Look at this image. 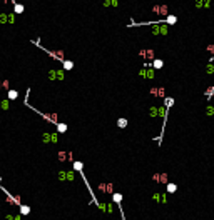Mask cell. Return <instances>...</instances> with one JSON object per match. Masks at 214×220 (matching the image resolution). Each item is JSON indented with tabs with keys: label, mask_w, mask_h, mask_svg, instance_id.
<instances>
[{
	"label": "cell",
	"mask_w": 214,
	"mask_h": 220,
	"mask_svg": "<svg viewBox=\"0 0 214 220\" xmlns=\"http://www.w3.org/2000/svg\"><path fill=\"white\" fill-rule=\"evenodd\" d=\"M32 43L35 47H39L40 50H44V52L45 53H49V55H50V57H52L54 60H59V62H64V52H62V50H59V52H54V50H49V48H45V47L42 45V43H40L39 40H32Z\"/></svg>",
	"instance_id": "cell-1"
},
{
	"label": "cell",
	"mask_w": 214,
	"mask_h": 220,
	"mask_svg": "<svg viewBox=\"0 0 214 220\" xmlns=\"http://www.w3.org/2000/svg\"><path fill=\"white\" fill-rule=\"evenodd\" d=\"M25 107H28V108H32L35 113H39L40 117H44V119L47 120V122H50V123H54V125H57L59 123V119H57V115L55 113H45V112H40L39 108H35V107H32L28 102H27V99H25Z\"/></svg>",
	"instance_id": "cell-2"
},
{
	"label": "cell",
	"mask_w": 214,
	"mask_h": 220,
	"mask_svg": "<svg viewBox=\"0 0 214 220\" xmlns=\"http://www.w3.org/2000/svg\"><path fill=\"white\" fill-rule=\"evenodd\" d=\"M72 167H74V172H79L80 173V177H82V180H84V183L87 185V188L90 190V193L94 195V192H92V188H90V185H89V182H87V179H85V175H84V172H82V168H84V163L82 162H79V160H75L72 163Z\"/></svg>",
	"instance_id": "cell-3"
},
{
	"label": "cell",
	"mask_w": 214,
	"mask_h": 220,
	"mask_svg": "<svg viewBox=\"0 0 214 220\" xmlns=\"http://www.w3.org/2000/svg\"><path fill=\"white\" fill-rule=\"evenodd\" d=\"M152 12L159 17H166V15H169V7L164 5V3H157V5L152 7Z\"/></svg>",
	"instance_id": "cell-4"
},
{
	"label": "cell",
	"mask_w": 214,
	"mask_h": 220,
	"mask_svg": "<svg viewBox=\"0 0 214 220\" xmlns=\"http://www.w3.org/2000/svg\"><path fill=\"white\" fill-rule=\"evenodd\" d=\"M194 7L197 10H209L213 7V0H194Z\"/></svg>",
	"instance_id": "cell-5"
},
{
	"label": "cell",
	"mask_w": 214,
	"mask_h": 220,
	"mask_svg": "<svg viewBox=\"0 0 214 220\" xmlns=\"http://www.w3.org/2000/svg\"><path fill=\"white\" fill-rule=\"evenodd\" d=\"M49 79L50 80H64L65 79V72L64 70H50L49 72Z\"/></svg>",
	"instance_id": "cell-6"
},
{
	"label": "cell",
	"mask_w": 214,
	"mask_h": 220,
	"mask_svg": "<svg viewBox=\"0 0 214 220\" xmlns=\"http://www.w3.org/2000/svg\"><path fill=\"white\" fill-rule=\"evenodd\" d=\"M139 75L140 77H144V79H154V77H156L152 67H144V68L139 72Z\"/></svg>",
	"instance_id": "cell-7"
},
{
	"label": "cell",
	"mask_w": 214,
	"mask_h": 220,
	"mask_svg": "<svg viewBox=\"0 0 214 220\" xmlns=\"http://www.w3.org/2000/svg\"><path fill=\"white\" fill-rule=\"evenodd\" d=\"M139 55L144 60H154V50L152 48H144V50H140L139 52Z\"/></svg>",
	"instance_id": "cell-8"
},
{
	"label": "cell",
	"mask_w": 214,
	"mask_h": 220,
	"mask_svg": "<svg viewBox=\"0 0 214 220\" xmlns=\"http://www.w3.org/2000/svg\"><path fill=\"white\" fill-rule=\"evenodd\" d=\"M149 93H151V95H154V97H160V99H164V97H166V90H164L162 87L151 88V90H149Z\"/></svg>",
	"instance_id": "cell-9"
},
{
	"label": "cell",
	"mask_w": 214,
	"mask_h": 220,
	"mask_svg": "<svg viewBox=\"0 0 214 220\" xmlns=\"http://www.w3.org/2000/svg\"><path fill=\"white\" fill-rule=\"evenodd\" d=\"M152 179L156 180V182H160V183H167V175L166 173H156Z\"/></svg>",
	"instance_id": "cell-10"
},
{
	"label": "cell",
	"mask_w": 214,
	"mask_h": 220,
	"mask_svg": "<svg viewBox=\"0 0 214 220\" xmlns=\"http://www.w3.org/2000/svg\"><path fill=\"white\" fill-rule=\"evenodd\" d=\"M151 67H152L154 70H159V68H162V67H164V62H162L160 59H154L152 63H151Z\"/></svg>",
	"instance_id": "cell-11"
},
{
	"label": "cell",
	"mask_w": 214,
	"mask_h": 220,
	"mask_svg": "<svg viewBox=\"0 0 214 220\" xmlns=\"http://www.w3.org/2000/svg\"><path fill=\"white\" fill-rule=\"evenodd\" d=\"M152 199L156 200V202L166 203V202H167V195H166V193H162V195H160V193H154V197H152Z\"/></svg>",
	"instance_id": "cell-12"
},
{
	"label": "cell",
	"mask_w": 214,
	"mask_h": 220,
	"mask_svg": "<svg viewBox=\"0 0 214 220\" xmlns=\"http://www.w3.org/2000/svg\"><path fill=\"white\" fill-rule=\"evenodd\" d=\"M24 10H25L24 3H19V2H17V3L13 5V13H15V15H20V13H24Z\"/></svg>",
	"instance_id": "cell-13"
},
{
	"label": "cell",
	"mask_w": 214,
	"mask_h": 220,
	"mask_svg": "<svg viewBox=\"0 0 214 220\" xmlns=\"http://www.w3.org/2000/svg\"><path fill=\"white\" fill-rule=\"evenodd\" d=\"M164 22H166L167 25H174V23H177V17L176 15H166L164 17Z\"/></svg>",
	"instance_id": "cell-14"
},
{
	"label": "cell",
	"mask_w": 214,
	"mask_h": 220,
	"mask_svg": "<svg viewBox=\"0 0 214 220\" xmlns=\"http://www.w3.org/2000/svg\"><path fill=\"white\" fill-rule=\"evenodd\" d=\"M174 105V99L172 97H164V107L166 108H171Z\"/></svg>",
	"instance_id": "cell-15"
},
{
	"label": "cell",
	"mask_w": 214,
	"mask_h": 220,
	"mask_svg": "<svg viewBox=\"0 0 214 220\" xmlns=\"http://www.w3.org/2000/svg\"><path fill=\"white\" fill-rule=\"evenodd\" d=\"M62 63H64V70H72V68H74V62H72V60H67L65 59Z\"/></svg>",
	"instance_id": "cell-16"
},
{
	"label": "cell",
	"mask_w": 214,
	"mask_h": 220,
	"mask_svg": "<svg viewBox=\"0 0 214 220\" xmlns=\"http://www.w3.org/2000/svg\"><path fill=\"white\" fill-rule=\"evenodd\" d=\"M206 97H207V100H211L214 97V83L211 87H209V88H207L206 90Z\"/></svg>",
	"instance_id": "cell-17"
},
{
	"label": "cell",
	"mask_w": 214,
	"mask_h": 220,
	"mask_svg": "<svg viewBox=\"0 0 214 220\" xmlns=\"http://www.w3.org/2000/svg\"><path fill=\"white\" fill-rule=\"evenodd\" d=\"M206 113H207V117H214V103H209L206 107Z\"/></svg>",
	"instance_id": "cell-18"
},
{
	"label": "cell",
	"mask_w": 214,
	"mask_h": 220,
	"mask_svg": "<svg viewBox=\"0 0 214 220\" xmlns=\"http://www.w3.org/2000/svg\"><path fill=\"white\" fill-rule=\"evenodd\" d=\"M117 127H119V128H126V127H127V119L120 117V119L117 120Z\"/></svg>",
	"instance_id": "cell-19"
},
{
	"label": "cell",
	"mask_w": 214,
	"mask_h": 220,
	"mask_svg": "<svg viewBox=\"0 0 214 220\" xmlns=\"http://www.w3.org/2000/svg\"><path fill=\"white\" fill-rule=\"evenodd\" d=\"M7 97H8V100H15L17 97H19V92H17V90H8Z\"/></svg>",
	"instance_id": "cell-20"
},
{
	"label": "cell",
	"mask_w": 214,
	"mask_h": 220,
	"mask_svg": "<svg viewBox=\"0 0 214 220\" xmlns=\"http://www.w3.org/2000/svg\"><path fill=\"white\" fill-rule=\"evenodd\" d=\"M149 115L151 117H157L159 115V107H151L149 108Z\"/></svg>",
	"instance_id": "cell-21"
},
{
	"label": "cell",
	"mask_w": 214,
	"mask_h": 220,
	"mask_svg": "<svg viewBox=\"0 0 214 220\" xmlns=\"http://www.w3.org/2000/svg\"><path fill=\"white\" fill-rule=\"evenodd\" d=\"M55 127H57V132H59V133L67 132V125H65V123H60V122H59V123H57Z\"/></svg>",
	"instance_id": "cell-22"
},
{
	"label": "cell",
	"mask_w": 214,
	"mask_h": 220,
	"mask_svg": "<svg viewBox=\"0 0 214 220\" xmlns=\"http://www.w3.org/2000/svg\"><path fill=\"white\" fill-rule=\"evenodd\" d=\"M106 7H117V0H102Z\"/></svg>",
	"instance_id": "cell-23"
},
{
	"label": "cell",
	"mask_w": 214,
	"mask_h": 220,
	"mask_svg": "<svg viewBox=\"0 0 214 220\" xmlns=\"http://www.w3.org/2000/svg\"><path fill=\"white\" fill-rule=\"evenodd\" d=\"M19 208H20V213H22V215H28V213H30V207H28V205H20L19 207Z\"/></svg>",
	"instance_id": "cell-24"
},
{
	"label": "cell",
	"mask_w": 214,
	"mask_h": 220,
	"mask_svg": "<svg viewBox=\"0 0 214 220\" xmlns=\"http://www.w3.org/2000/svg\"><path fill=\"white\" fill-rule=\"evenodd\" d=\"M166 185H167V193H174L177 190V185L176 183H166Z\"/></svg>",
	"instance_id": "cell-25"
},
{
	"label": "cell",
	"mask_w": 214,
	"mask_h": 220,
	"mask_svg": "<svg viewBox=\"0 0 214 220\" xmlns=\"http://www.w3.org/2000/svg\"><path fill=\"white\" fill-rule=\"evenodd\" d=\"M42 142H44V143L52 142V133H44V135H42Z\"/></svg>",
	"instance_id": "cell-26"
},
{
	"label": "cell",
	"mask_w": 214,
	"mask_h": 220,
	"mask_svg": "<svg viewBox=\"0 0 214 220\" xmlns=\"http://www.w3.org/2000/svg\"><path fill=\"white\" fill-rule=\"evenodd\" d=\"M112 200L117 203V205H120V202H122V195H120V193H114V195H112Z\"/></svg>",
	"instance_id": "cell-27"
},
{
	"label": "cell",
	"mask_w": 214,
	"mask_h": 220,
	"mask_svg": "<svg viewBox=\"0 0 214 220\" xmlns=\"http://www.w3.org/2000/svg\"><path fill=\"white\" fill-rule=\"evenodd\" d=\"M8 107H10L8 100H0V108H2V110H7Z\"/></svg>",
	"instance_id": "cell-28"
},
{
	"label": "cell",
	"mask_w": 214,
	"mask_h": 220,
	"mask_svg": "<svg viewBox=\"0 0 214 220\" xmlns=\"http://www.w3.org/2000/svg\"><path fill=\"white\" fill-rule=\"evenodd\" d=\"M207 53H211V55H214V43H209V45L206 47Z\"/></svg>",
	"instance_id": "cell-29"
},
{
	"label": "cell",
	"mask_w": 214,
	"mask_h": 220,
	"mask_svg": "<svg viewBox=\"0 0 214 220\" xmlns=\"http://www.w3.org/2000/svg\"><path fill=\"white\" fill-rule=\"evenodd\" d=\"M100 190H104V192H112V185H100Z\"/></svg>",
	"instance_id": "cell-30"
},
{
	"label": "cell",
	"mask_w": 214,
	"mask_h": 220,
	"mask_svg": "<svg viewBox=\"0 0 214 220\" xmlns=\"http://www.w3.org/2000/svg\"><path fill=\"white\" fill-rule=\"evenodd\" d=\"M65 155H67L65 152H59V160H62V162H64V160H65Z\"/></svg>",
	"instance_id": "cell-31"
},
{
	"label": "cell",
	"mask_w": 214,
	"mask_h": 220,
	"mask_svg": "<svg viewBox=\"0 0 214 220\" xmlns=\"http://www.w3.org/2000/svg\"><path fill=\"white\" fill-rule=\"evenodd\" d=\"M52 142H57V133H52Z\"/></svg>",
	"instance_id": "cell-32"
},
{
	"label": "cell",
	"mask_w": 214,
	"mask_h": 220,
	"mask_svg": "<svg viewBox=\"0 0 214 220\" xmlns=\"http://www.w3.org/2000/svg\"><path fill=\"white\" fill-rule=\"evenodd\" d=\"M5 220H15V217H12V215H7V219Z\"/></svg>",
	"instance_id": "cell-33"
}]
</instances>
